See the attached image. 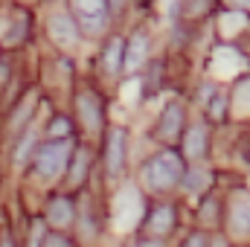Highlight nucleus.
Instances as JSON below:
<instances>
[{
  "instance_id": "nucleus-14",
  "label": "nucleus",
  "mask_w": 250,
  "mask_h": 247,
  "mask_svg": "<svg viewBox=\"0 0 250 247\" xmlns=\"http://www.w3.org/2000/svg\"><path fill=\"white\" fill-rule=\"evenodd\" d=\"M151 227L160 230V233H169L172 230V209L160 206V212H154V218H151Z\"/></svg>"
},
{
  "instance_id": "nucleus-19",
  "label": "nucleus",
  "mask_w": 250,
  "mask_h": 247,
  "mask_svg": "<svg viewBox=\"0 0 250 247\" xmlns=\"http://www.w3.org/2000/svg\"><path fill=\"white\" fill-rule=\"evenodd\" d=\"M233 3V9H248L250 12V0H230Z\"/></svg>"
},
{
  "instance_id": "nucleus-13",
  "label": "nucleus",
  "mask_w": 250,
  "mask_h": 247,
  "mask_svg": "<svg viewBox=\"0 0 250 247\" xmlns=\"http://www.w3.org/2000/svg\"><path fill=\"white\" fill-rule=\"evenodd\" d=\"M84 172H87V151H79V154H76V160H73V172H70V184H82V178H84Z\"/></svg>"
},
{
  "instance_id": "nucleus-12",
  "label": "nucleus",
  "mask_w": 250,
  "mask_h": 247,
  "mask_svg": "<svg viewBox=\"0 0 250 247\" xmlns=\"http://www.w3.org/2000/svg\"><path fill=\"white\" fill-rule=\"evenodd\" d=\"M230 221H233V227H236L239 233H248L250 230V204H239V206L233 209Z\"/></svg>"
},
{
  "instance_id": "nucleus-6",
  "label": "nucleus",
  "mask_w": 250,
  "mask_h": 247,
  "mask_svg": "<svg viewBox=\"0 0 250 247\" xmlns=\"http://www.w3.org/2000/svg\"><path fill=\"white\" fill-rule=\"evenodd\" d=\"M125 166V134L123 128H114L108 134V172L120 175Z\"/></svg>"
},
{
  "instance_id": "nucleus-7",
  "label": "nucleus",
  "mask_w": 250,
  "mask_h": 247,
  "mask_svg": "<svg viewBox=\"0 0 250 247\" xmlns=\"http://www.w3.org/2000/svg\"><path fill=\"white\" fill-rule=\"evenodd\" d=\"M47 218H50V224H56V227H67V224L73 221V204H70L67 198H56V201L50 204V209H47Z\"/></svg>"
},
{
  "instance_id": "nucleus-1",
  "label": "nucleus",
  "mask_w": 250,
  "mask_h": 247,
  "mask_svg": "<svg viewBox=\"0 0 250 247\" xmlns=\"http://www.w3.org/2000/svg\"><path fill=\"white\" fill-rule=\"evenodd\" d=\"M143 175H146V184L151 186V189H172V186L184 178V163H181L178 154L163 151V154H157V157L146 166Z\"/></svg>"
},
{
  "instance_id": "nucleus-5",
  "label": "nucleus",
  "mask_w": 250,
  "mask_h": 247,
  "mask_svg": "<svg viewBox=\"0 0 250 247\" xmlns=\"http://www.w3.org/2000/svg\"><path fill=\"white\" fill-rule=\"evenodd\" d=\"M50 35H53V41L62 44V47H73V44L79 41V29H76L73 18L64 15V12H56V15L50 18Z\"/></svg>"
},
{
  "instance_id": "nucleus-4",
  "label": "nucleus",
  "mask_w": 250,
  "mask_h": 247,
  "mask_svg": "<svg viewBox=\"0 0 250 247\" xmlns=\"http://www.w3.org/2000/svg\"><path fill=\"white\" fill-rule=\"evenodd\" d=\"M181 131H184V108H181L178 102H169V105L163 108V114H160L157 134H160L166 143H172V140H178Z\"/></svg>"
},
{
  "instance_id": "nucleus-10",
  "label": "nucleus",
  "mask_w": 250,
  "mask_h": 247,
  "mask_svg": "<svg viewBox=\"0 0 250 247\" xmlns=\"http://www.w3.org/2000/svg\"><path fill=\"white\" fill-rule=\"evenodd\" d=\"M189 157H201L204 151H207V131H204V125H195V128H189L187 134V143H184Z\"/></svg>"
},
{
  "instance_id": "nucleus-17",
  "label": "nucleus",
  "mask_w": 250,
  "mask_h": 247,
  "mask_svg": "<svg viewBox=\"0 0 250 247\" xmlns=\"http://www.w3.org/2000/svg\"><path fill=\"white\" fill-rule=\"evenodd\" d=\"M181 247H209V239H207V233H192Z\"/></svg>"
},
{
  "instance_id": "nucleus-16",
  "label": "nucleus",
  "mask_w": 250,
  "mask_h": 247,
  "mask_svg": "<svg viewBox=\"0 0 250 247\" xmlns=\"http://www.w3.org/2000/svg\"><path fill=\"white\" fill-rule=\"evenodd\" d=\"M50 134H53V137H67V134H70V123H67L64 117L53 120V125H50Z\"/></svg>"
},
{
  "instance_id": "nucleus-11",
  "label": "nucleus",
  "mask_w": 250,
  "mask_h": 247,
  "mask_svg": "<svg viewBox=\"0 0 250 247\" xmlns=\"http://www.w3.org/2000/svg\"><path fill=\"white\" fill-rule=\"evenodd\" d=\"M120 64H123V41L114 38V41H108V47H105V70L114 76V73H120Z\"/></svg>"
},
{
  "instance_id": "nucleus-8",
  "label": "nucleus",
  "mask_w": 250,
  "mask_h": 247,
  "mask_svg": "<svg viewBox=\"0 0 250 247\" xmlns=\"http://www.w3.org/2000/svg\"><path fill=\"white\" fill-rule=\"evenodd\" d=\"M79 114H82V120H84L87 128H96V125H99L102 111H99V102H96L93 93H82V96H79Z\"/></svg>"
},
{
  "instance_id": "nucleus-20",
  "label": "nucleus",
  "mask_w": 250,
  "mask_h": 247,
  "mask_svg": "<svg viewBox=\"0 0 250 247\" xmlns=\"http://www.w3.org/2000/svg\"><path fill=\"white\" fill-rule=\"evenodd\" d=\"M0 247H12V245H9V242H6V245H0Z\"/></svg>"
},
{
  "instance_id": "nucleus-18",
  "label": "nucleus",
  "mask_w": 250,
  "mask_h": 247,
  "mask_svg": "<svg viewBox=\"0 0 250 247\" xmlns=\"http://www.w3.org/2000/svg\"><path fill=\"white\" fill-rule=\"evenodd\" d=\"M44 247H73L64 236H59V233H53V236H47L44 239Z\"/></svg>"
},
{
  "instance_id": "nucleus-3",
  "label": "nucleus",
  "mask_w": 250,
  "mask_h": 247,
  "mask_svg": "<svg viewBox=\"0 0 250 247\" xmlns=\"http://www.w3.org/2000/svg\"><path fill=\"white\" fill-rule=\"evenodd\" d=\"M76 6V15H79V23L90 32H99L108 21V3L105 0H73Z\"/></svg>"
},
{
  "instance_id": "nucleus-9",
  "label": "nucleus",
  "mask_w": 250,
  "mask_h": 247,
  "mask_svg": "<svg viewBox=\"0 0 250 247\" xmlns=\"http://www.w3.org/2000/svg\"><path fill=\"white\" fill-rule=\"evenodd\" d=\"M146 47H148L146 32H137V35L131 38V44H128V53H125V67H128V70H137V67H140L143 56H146Z\"/></svg>"
},
{
  "instance_id": "nucleus-2",
  "label": "nucleus",
  "mask_w": 250,
  "mask_h": 247,
  "mask_svg": "<svg viewBox=\"0 0 250 247\" xmlns=\"http://www.w3.org/2000/svg\"><path fill=\"white\" fill-rule=\"evenodd\" d=\"M67 160H70V143H67V137H56V140H50V143H44L38 148V154H35V172L50 181V178L62 175Z\"/></svg>"
},
{
  "instance_id": "nucleus-15",
  "label": "nucleus",
  "mask_w": 250,
  "mask_h": 247,
  "mask_svg": "<svg viewBox=\"0 0 250 247\" xmlns=\"http://www.w3.org/2000/svg\"><path fill=\"white\" fill-rule=\"evenodd\" d=\"M32 143H35V137H32V134H26V137L21 140V145H18V154H15V160H18V163H23V160H26V154H29Z\"/></svg>"
}]
</instances>
